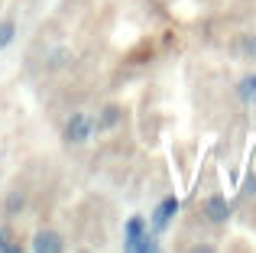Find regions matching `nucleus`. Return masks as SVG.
Wrapping results in <instances>:
<instances>
[{
	"label": "nucleus",
	"instance_id": "obj_1",
	"mask_svg": "<svg viewBox=\"0 0 256 253\" xmlns=\"http://www.w3.org/2000/svg\"><path fill=\"white\" fill-rule=\"evenodd\" d=\"M94 136H98V133H94V117L91 114H84V110L68 114V120H65V126H62L65 146H88Z\"/></svg>",
	"mask_w": 256,
	"mask_h": 253
},
{
	"label": "nucleus",
	"instance_id": "obj_2",
	"mask_svg": "<svg viewBox=\"0 0 256 253\" xmlns=\"http://www.w3.org/2000/svg\"><path fill=\"white\" fill-rule=\"evenodd\" d=\"M178 208H182L178 198H175V195H166L162 202L150 211V228L156 230V234H166V230L172 228V221L178 218Z\"/></svg>",
	"mask_w": 256,
	"mask_h": 253
},
{
	"label": "nucleus",
	"instance_id": "obj_3",
	"mask_svg": "<svg viewBox=\"0 0 256 253\" xmlns=\"http://www.w3.org/2000/svg\"><path fill=\"white\" fill-rule=\"evenodd\" d=\"M230 214H234V208L220 192H214V195H208L204 202H201V218H204L208 224H227Z\"/></svg>",
	"mask_w": 256,
	"mask_h": 253
},
{
	"label": "nucleus",
	"instance_id": "obj_4",
	"mask_svg": "<svg viewBox=\"0 0 256 253\" xmlns=\"http://www.w3.org/2000/svg\"><path fill=\"white\" fill-rule=\"evenodd\" d=\"M30 250H36V253H62L65 250V237L58 234L56 228H39L36 234H32V240H30Z\"/></svg>",
	"mask_w": 256,
	"mask_h": 253
},
{
	"label": "nucleus",
	"instance_id": "obj_5",
	"mask_svg": "<svg viewBox=\"0 0 256 253\" xmlns=\"http://www.w3.org/2000/svg\"><path fill=\"white\" fill-rule=\"evenodd\" d=\"M124 124V104H104L98 108V117H94V133H110Z\"/></svg>",
	"mask_w": 256,
	"mask_h": 253
},
{
	"label": "nucleus",
	"instance_id": "obj_6",
	"mask_svg": "<svg viewBox=\"0 0 256 253\" xmlns=\"http://www.w3.org/2000/svg\"><path fill=\"white\" fill-rule=\"evenodd\" d=\"M162 234H156V230H146V234L133 237V240H124V250L126 253H159L162 250V240H159Z\"/></svg>",
	"mask_w": 256,
	"mask_h": 253
},
{
	"label": "nucleus",
	"instance_id": "obj_7",
	"mask_svg": "<svg viewBox=\"0 0 256 253\" xmlns=\"http://www.w3.org/2000/svg\"><path fill=\"white\" fill-rule=\"evenodd\" d=\"M26 202H30V195H26V188H20V185H13L10 192L4 195V202H0V211H4V218H20L26 211Z\"/></svg>",
	"mask_w": 256,
	"mask_h": 253
},
{
	"label": "nucleus",
	"instance_id": "obj_8",
	"mask_svg": "<svg viewBox=\"0 0 256 253\" xmlns=\"http://www.w3.org/2000/svg\"><path fill=\"white\" fill-rule=\"evenodd\" d=\"M234 52H237V58L256 62V32H240V36L234 39Z\"/></svg>",
	"mask_w": 256,
	"mask_h": 253
},
{
	"label": "nucleus",
	"instance_id": "obj_9",
	"mask_svg": "<svg viewBox=\"0 0 256 253\" xmlns=\"http://www.w3.org/2000/svg\"><path fill=\"white\" fill-rule=\"evenodd\" d=\"M72 62H75V52H72L68 46H58V49L49 52V58H46V68H49V72H58V68H65V65H72Z\"/></svg>",
	"mask_w": 256,
	"mask_h": 253
},
{
	"label": "nucleus",
	"instance_id": "obj_10",
	"mask_svg": "<svg viewBox=\"0 0 256 253\" xmlns=\"http://www.w3.org/2000/svg\"><path fill=\"white\" fill-rule=\"evenodd\" d=\"M146 230H150V218L146 214H130L124 221V240H133V237L146 234Z\"/></svg>",
	"mask_w": 256,
	"mask_h": 253
},
{
	"label": "nucleus",
	"instance_id": "obj_11",
	"mask_svg": "<svg viewBox=\"0 0 256 253\" xmlns=\"http://www.w3.org/2000/svg\"><path fill=\"white\" fill-rule=\"evenodd\" d=\"M237 98L244 104H256V72H253V75H244L237 82Z\"/></svg>",
	"mask_w": 256,
	"mask_h": 253
},
{
	"label": "nucleus",
	"instance_id": "obj_12",
	"mask_svg": "<svg viewBox=\"0 0 256 253\" xmlns=\"http://www.w3.org/2000/svg\"><path fill=\"white\" fill-rule=\"evenodd\" d=\"M16 20H0V52H6L13 46V39H16Z\"/></svg>",
	"mask_w": 256,
	"mask_h": 253
},
{
	"label": "nucleus",
	"instance_id": "obj_13",
	"mask_svg": "<svg viewBox=\"0 0 256 253\" xmlns=\"http://www.w3.org/2000/svg\"><path fill=\"white\" fill-rule=\"evenodd\" d=\"M20 250V240L13 230H6L4 224H0V253H16Z\"/></svg>",
	"mask_w": 256,
	"mask_h": 253
},
{
	"label": "nucleus",
	"instance_id": "obj_14",
	"mask_svg": "<svg viewBox=\"0 0 256 253\" xmlns=\"http://www.w3.org/2000/svg\"><path fill=\"white\" fill-rule=\"evenodd\" d=\"M244 195L246 198H256V172L253 169L246 172V178H244Z\"/></svg>",
	"mask_w": 256,
	"mask_h": 253
}]
</instances>
